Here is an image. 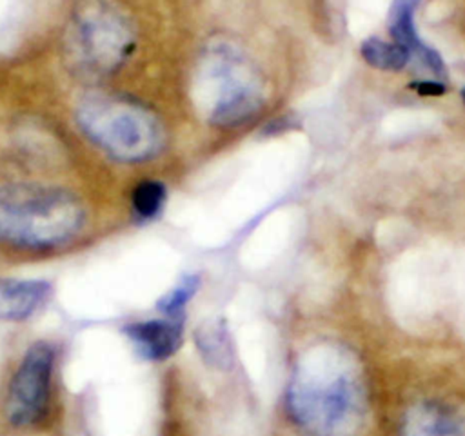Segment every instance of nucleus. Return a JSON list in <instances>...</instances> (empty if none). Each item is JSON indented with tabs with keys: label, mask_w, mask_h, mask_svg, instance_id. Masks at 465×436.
<instances>
[{
	"label": "nucleus",
	"mask_w": 465,
	"mask_h": 436,
	"mask_svg": "<svg viewBox=\"0 0 465 436\" xmlns=\"http://www.w3.org/2000/svg\"><path fill=\"white\" fill-rule=\"evenodd\" d=\"M285 409L305 436H360L369 396L356 356L332 342L309 347L291 372Z\"/></svg>",
	"instance_id": "nucleus-1"
},
{
	"label": "nucleus",
	"mask_w": 465,
	"mask_h": 436,
	"mask_svg": "<svg viewBox=\"0 0 465 436\" xmlns=\"http://www.w3.org/2000/svg\"><path fill=\"white\" fill-rule=\"evenodd\" d=\"M85 222L82 202L56 187H0V242L20 249H53L71 242Z\"/></svg>",
	"instance_id": "nucleus-2"
},
{
	"label": "nucleus",
	"mask_w": 465,
	"mask_h": 436,
	"mask_svg": "<svg viewBox=\"0 0 465 436\" xmlns=\"http://www.w3.org/2000/svg\"><path fill=\"white\" fill-rule=\"evenodd\" d=\"M84 134L122 162L154 156L163 142L160 122L140 104L114 94L85 96L76 107Z\"/></svg>",
	"instance_id": "nucleus-3"
},
{
	"label": "nucleus",
	"mask_w": 465,
	"mask_h": 436,
	"mask_svg": "<svg viewBox=\"0 0 465 436\" xmlns=\"http://www.w3.org/2000/svg\"><path fill=\"white\" fill-rule=\"evenodd\" d=\"M73 62L89 74L116 71L134 49V29L113 0H84L69 27Z\"/></svg>",
	"instance_id": "nucleus-4"
},
{
	"label": "nucleus",
	"mask_w": 465,
	"mask_h": 436,
	"mask_svg": "<svg viewBox=\"0 0 465 436\" xmlns=\"http://www.w3.org/2000/svg\"><path fill=\"white\" fill-rule=\"evenodd\" d=\"M54 369V347L47 342H35L27 347L7 391L5 411L11 425L31 427L38 423L51 398Z\"/></svg>",
	"instance_id": "nucleus-5"
},
{
	"label": "nucleus",
	"mask_w": 465,
	"mask_h": 436,
	"mask_svg": "<svg viewBox=\"0 0 465 436\" xmlns=\"http://www.w3.org/2000/svg\"><path fill=\"white\" fill-rule=\"evenodd\" d=\"M400 436H465V409L441 400L416 401L403 414Z\"/></svg>",
	"instance_id": "nucleus-6"
},
{
	"label": "nucleus",
	"mask_w": 465,
	"mask_h": 436,
	"mask_svg": "<svg viewBox=\"0 0 465 436\" xmlns=\"http://www.w3.org/2000/svg\"><path fill=\"white\" fill-rule=\"evenodd\" d=\"M125 336L136 354L147 362H163L171 358L183 340V318H151L127 323Z\"/></svg>",
	"instance_id": "nucleus-7"
},
{
	"label": "nucleus",
	"mask_w": 465,
	"mask_h": 436,
	"mask_svg": "<svg viewBox=\"0 0 465 436\" xmlns=\"http://www.w3.org/2000/svg\"><path fill=\"white\" fill-rule=\"evenodd\" d=\"M420 0H392L389 11V31L394 42L405 47L411 58H416L427 71H430L438 80H445L447 71L440 54L425 45L416 31L414 15Z\"/></svg>",
	"instance_id": "nucleus-8"
},
{
	"label": "nucleus",
	"mask_w": 465,
	"mask_h": 436,
	"mask_svg": "<svg viewBox=\"0 0 465 436\" xmlns=\"http://www.w3.org/2000/svg\"><path fill=\"white\" fill-rule=\"evenodd\" d=\"M51 294L53 287L45 280L0 278V320H27L49 302Z\"/></svg>",
	"instance_id": "nucleus-9"
},
{
	"label": "nucleus",
	"mask_w": 465,
	"mask_h": 436,
	"mask_svg": "<svg viewBox=\"0 0 465 436\" xmlns=\"http://www.w3.org/2000/svg\"><path fill=\"white\" fill-rule=\"evenodd\" d=\"M196 351L202 360L218 371H229L234 365V343L223 320H207L194 332Z\"/></svg>",
	"instance_id": "nucleus-10"
},
{
	"label": "nucleus",
	"mask_w": 465,
	"mask_h": 436,
	"mask_svg": "<svg viewBox=\"0 0 465 436\" xmlns=\"http://www.w3.org/2000/svg\"><path fill=\"white\" fill-rule=\"evenodd\" d=\"M360 53L369 65L383 71H401L411 62V54L405 47L380 38H367L361 44Z\"/></svg>",
	"instance_id": "nucleus-11"
},
{
	"label": "nucleus",
	"mask_w": 465,
	"mask_h": 436,
	"mask_svg": "<svg viewBox=\"0 0 465 436\" xmlns=\"http://www.w3.org/2000/svg\"><path fill=\"white\" fill-rule=\"evenodd\" d=\"M200 287V276L198 274H185L171 291H167L156 303V309L162 312V316L167 318H183L185 307L193 300Z\"/></svg>",
	"instance_id": "nucleus-12"
},
{
	"label": "nucleus",
	"mask_w": 465,
	"mask_h": 436,
	"mask_svg": "<svg viewBox=\"0 0 465 436\" xmlns=\"http://www.w3.org/2000/svg\"><path fill=\"white\" fill-rule=\"evenodd\" d=\"M167 198L165 185L156 180H143L133 193V209L142 220H151L160 214Z\"/></svg>",
	"instance_id": "nucleus-13"
},
{
	"label": "nucleus",
	"mask_w": 465,
	"mask_h": 436,
	"mask_svg": "<svg viewBox=\"0 0 465 436\" xmlns=\"http://www.w3.org/2000/svg\"><path fill=\"white\" fill-rule=\"evenodd\" d=\"M411 89H414L420 96H441L447 91V87L440 80L414 82V84H411Z\"/></svg>",
	"instance_id": "nucleus-14"
},
{
	"label": "nucleus",
	"mask_w": 465,
	"mask_h": 436,
	"mask_svg": "<svg viewBox=\"0 0 465 436\" xmlns=\"http://www.w3.org/2000/svg\"><path fill=\"white\" fill-rule=\"evenodd\" d=\"M461 98H463V104H465V89L461 91Z\"/></svg>",
	"instance_id": "nucleus-15"
}]
</instances>
